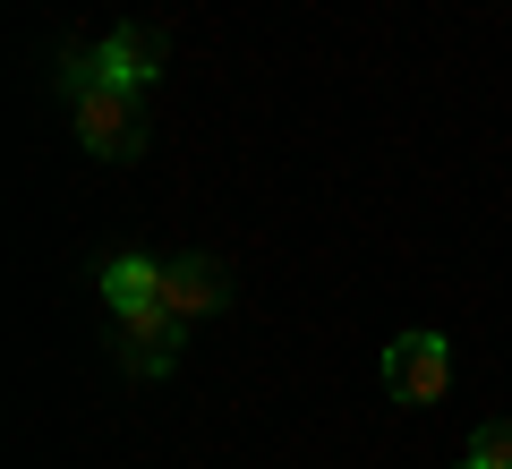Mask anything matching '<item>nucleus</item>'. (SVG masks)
I'll list each match as a JSON object with an SVG mask.
<instances>
[{
  "label": "nucleus",
  "instance_id": "423d86ee",
  "mask_svg": "<svg viewBox=\"0 0 512 469\" xmlns=\"http://www.w3.org/2000/svg\"><path fill=\"white\" fill-rule=\"evenodd\" d=\"M103 307H111V316L163 307V265H154V256H111V265H103Z\"/></svg>",
  "mask_w": 512,
  "mask_h": 469
},
{
  "label": "nucleus",
  "instance_id": "f257e3e1",
  "mask_svg": "<svg viewBox=\"0 0 512 469\" xmlns=\"http://www.w3.org/2000/svg\"><path fill=\"white\" fill-rule=\"evenodd\" d=\"M69 120H77V137H86V154L94 163H137L146 154V103H137V86H111V77H94L86 94L69 103Z\"/></svg>",
  "mask_w": 512,
  "mask_h": 469
},
{
  "label": "nucleus",
  "instance_id": "0eeeda50",
  "mask_svg": "<svg viewBox=\"0 0 512 469\" xmlns=\"http://www.w3.org/2000/svg\"><path fill=\"white\" fill-rule=\"evenodd\" d=\"M461 461H470V469H512V418H478Z\"/></svg>",
  "mask_w": 512,
  "mask_h": 469
},
{
  "label": "nucleus",
  "instance_id": "7ed1b4c3",
  "mask_svg": "<svg viewBox=\"0 0 512 469\" xmlns=\"http://www.w3.org/2000/svg\"><path fill=\"white\" fill-rule=\"evenodd\" d=\"M188 325L171 316V307H137V316H120V367L128 376H163L171 359H180Z\"/></svg>",
  "mask_w": 512,
  "mask_h": 469
},
{
  "label": "nucleus",
  "instance_id": "f03ea898",
  "mask_svg": "<svg viewBox=\"0 0 512 469\" xmlns=\"http://www.w3.org/2000/svg\"><path fill=\"white\" fill-rule=\"evenodd\" d=\"M444 384H453V342L444 333H402V342H384V393L410 401V410H436Z\"/></svg>",
  "mask_w": 512,
  "mask_h": 469
},
{
  "label": "nucleus",
  "instance_id": "20e7f679",
  "mask_svg": "<svg viewBox=\"0 0 512 469\" xmlns=\"http://www.w3.org/2000/svg\"><path fill=\"white\" fill-rule=\"evenodd\" d=\"M222 299H231V273H222L214 256H180V265H163V307L180 316V325H197V316H214Z\"/></svg>",
  "mask_w": 512,
  "mask_h": 469
},
{
  "label": "nucleus",
  "instance_id": "6e6552de",
  "mask_svg": "<svg viewBox=\"0 0 512 469\" xmlns=\"http://www.w3.org/2000/svg\"><path fill=\"white\" fill-rule=\"evenodd\" d=\"M453 469H470V461H453Z\"/></svg>",
  "mask_w": 512,
  "mask_h": 469
},
{
  "label": "nucleus",
  "instance_id": "39448f33",
  "mask_svg": "<svg viewBox=\"0 0 512 469\" xmlns=\"http://www.w3.org/2000/svg\"><path fill=\"white\" fill-rule=\"evenodd\" d=\"M94 52H103V77H111V86H137V94H146L154 77H163V35H154V26H111Z\"/></svg>",
  "mask_w": 512,
  "mask_h": 469
}]
</instances>
